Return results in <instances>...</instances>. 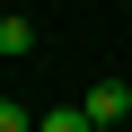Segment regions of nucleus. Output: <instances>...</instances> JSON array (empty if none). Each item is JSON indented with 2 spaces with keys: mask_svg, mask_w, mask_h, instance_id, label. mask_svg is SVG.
<instances>
[{
  "mask_svg": "<svg viewBox=\"0 0 132 132\" xmlns=\"http://www.w3.org/2000/svg\"><path fill=\"white\" fill-rule=\"evenodd\" d=\"M35 123H44V114H27L18 97H0V132H35Z\"/></svg>",
  "mask_w": 132,
  "mask_h": 132,
  "instance_id": "4",
  "label": "nucleus"
},
{
  "mask_svg": "<svg viewBox=\"0 0 132 132\" xmlns=\"http://www.w3.org/2000/svg\"><path fill=\"white\" fill-rule=\"evenodd\" d=\"M0 53H35V27L27 18H0Z\"/></svg>",
  "mask_w": 132,
  "mask_h": 132,
  "instance_id": "3",
  "label": "nucleus"
},
{
  "mask_svg": "<svg viewBox=\"0 0 132 132\" xmlns=\"http://www.w3.org/2000/svg\"><path fill=\"white\" fill-rule=\"evenodd\" d=\"M35 132H97V123H88V106H53V114H44Z\"/></svg>",
  "mask_w": 132,
  "mask_h": 132,
  "instance_id": "2",
  "label": "nucleus"
},
{
  "mask_svg": "<svg viewBox=\"0 0 132 132\" xmlns=\"http://www.w3.org/2000/svg\"><path fill=\"white\" fill-rule=\"evenodd\" d=\"M123 114H132V79H97V88H88V123H97V132H114Z\"/></svg>",
  "mask_w": 132,
  "mask_h": 132,
  "instance_id": "1",
  "label": "nucleus"
}]
</instances>
